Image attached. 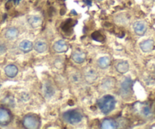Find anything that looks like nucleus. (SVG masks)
<instances>
[{"label":"nucleus","mask_w":155,"mask_h":129,"mask_svg":"<svg viewBox=\"0 0 155 129\" xmlns=\"http://www.w3.org/2000/svg\"><path fill=\"white\" fill-rule=\"evenodd\" d=\"M97 105L101 112L107 115L114 109L116 106V99L112 95H105L98 100Z\"/></svg>","instance_id":"1"},{"label":"nucleus","mask_w":155,"mask_h":129,"mask_svg":"<svg viewBox=\"0 0 155 129\" xmlns=\"http://www.w3.org/2000/svg\"><path fill=\"white\" fill-rule=\"evenodd\" d=\"M62 118L66 123L69 124H78L83 119V115L81 112L77 109H71L64 112Z\"/></svg>","instance_id":"2"},{"label":"nucleus","mask_w":155,"mask_h":129,"mask_svg":"<svg viewBox=\"0 0 155 129\" xmlns=\"http://www.w3.org/2000/svg\"><path fill=\"white\" fill-rule=\"evenodd\" d=\"M23 125L27 129H37L41 126V120L37 115L29 114L24 117Z\"/></svg>","instance_id":"3"},{"label":"nucleus","mask_w":155,"mask_h":129,"mask_svg":"<svg viewBox=\"0 0 155 129\" xmlns=\"http://www.w3.org/2000/svg\"><path fill=\"white\" fill-rule=\"evenodd\" d=\"M132 79L129 77L125 78L122 81L120 87V93L123 97L126 98L130 96L131 92H132Z\"/></svg>","instance_id":"4"},{"label":"nucleus","mask_w":155,"mask_h":129,"mask_svg":"<svg viewBox=\"0 0 155 129\" xmlns=\"http://www.w3.org/2000/svg\"><path fill=\"white\" fill-rule=\"evenodd\" d=\"M12 114L8 109L0 107V125L5 126L9 124L12 121Z\"/></svg>","instance_id":"5"},{"label":"nucleus","mask_w":155,"mask_h":129,"mask_svg":"<svg viewBox=\"0 0 155 129\" xmlns=\"http://www.w3.org/2000/svg\"><path fill=\"white\" fill-rule=\"evenodd\" d=\"M116 84V80L112 77H107L104 78L101 84V88L102 90H110L115 87Z\"/></svg>","instance_id":"6"},{"label":"nucleus","mask_w":155,"mask_h":129,"mask_svg":"<svg viewBox=\"0 0 155 129\" xmlns=\"http://www.w3.org/2000/svg\"><path fill=\"white\" fill-rule=\"evenodd\" d=\"M53 50L57 53H63L68 51V45L65 40H57L53 44Z\"/></svg>","instance_id":"7"},{"label":"nucleus","mask_w":155,"mask_h":129,"mask_svg":"<svg viewBox=\"0 0 155 129\" xmlns=\"http://www.w3.org/2000/svg\"><path fill=\"white\" fill-rule=\"evenodd\" d=\"M133 29L135 33L138 36H142L145 34L146 31H147V24L144 23V21H139L135 22L133 25Z\"/></svg>","instance_id":"8"},{"label":"nucleus","mask_w":155,"mask_h":129,"mask_svg":"<svg viewBox=\"0 0 155 129\" xmlns=\"http://www.w3.org/2000/svg\"><path fill=\"white\" fill-rule=\"evenodd\" d=\"M98 78V73L95 69H89L84 75V79L88 84H94Z\"/></svg>","instance_id":"9"},{"label":"nucleus","mask_w":155,"mask_h":129,"mask_svg":"<svg viewBox=\"0 0 155 129\" xmlns=\"http://www.w3.org/2000/svg\"><path fill=\"white\" fill-rule=\"evenodd\" d=\"M71 59L75 63L82 64L86 59V54L80 50H77L73 52L71 55Z\"/></svg>","instance_id":"10"},{"label":"nucleus","mask_w":155,"mask_h":129,"mask_svg":"<svg viewBox=\"0 0 155 129\" xmlns=\"http://www.w3.org/2000/svg\"><path fill=\"white\" fill-rule=\"evenodd\" d=\"M43 91H44V96H45L47 99H50L52 98L55 94V90L54 87H53V84L50 82H46L44 84V87H43Z\"/></svg>","instance_id":"11"},{"label":"nucleus","mask_w":155,"mask_h":129,"mask_svg":"<svg viewBox=\"0 0 155 129\" xmlns=\"http://www.w3.org/2000/svg\"><path fill=\"white\" fill-rule=\"evenodd\" d=\"M34 48L37 53H44L48 50V44L46 41L39 40L36 41L35 44H34Z\"/></svg>","instance_id":"12"},{"label":"nucleus","mask_w":155,"mask_h":129,"mask_svg":"<svg viewBox=\"0 0 155 129\" xmlns=\"http://www.w3.org/2000/svg\"><path fill=\"white\" fill-rule=\"evenodd\" d=\"M28 22L33 28H37L42 24V18L39 15H31L28 17Z\"/></svg>","instance_id":"13"},{"label":"nucleus","mask_w":155,"mask_h":129,"mask_svg":"<svg viewBox=\"0 0 155 129\" xmlns=\"http://www.w3.org/2000/svg\"><path fill=\"white\" fill-rule=\"evenodd\" d=\"M101 127L103 129H116L118 127V123L112 118H106L101 123Z\"/></svg>","instance_id":"14"},{"label":"nucleus","mask_w":155,"mask_h":129,"mask_svg":"<svg viewBox=\"0 0 155 129\" xmlns=\"http://www.w3.org/2000/svg\"><path fill=\"white\" fill-rule=\"evenodd\" d=\"M5 71V74L7 77L10 78H13L16 77V75L18 73V69L16 66L15 65H8L4 69Z\"/></svg>","instance_id":"15"},{"label":"nucleus","mask_w":155,"mask_h":129,"mask_svg":"<svg viewBox=\"0 0 155 129\" xmlns=\"http://www.w3.org/2000/svg\"><path fill=\"white\" fill-rule=\"evenodd\" d=\"M153 47H154V43L152 40H146L142 41L140 44V48L144 53H149L153 50Z\"/></svg>","instance_id":"16"},{"label":"nucleus","mask_w":155,"mask_h":129,"mask_svg":"<svg viewBox=\"0 0 155 129\" xmlns=\"http://www.w3.org/2000/svg\"><path fill=\"white\" fill-rule=\"evenodd\" d=\"M116 69L120 74L126 73L129 69V62L124 60L119 61L116 65Z\"/></svg>","instance_id":"17"},{"label":"nucleus","mask_w":155,"mask_h":129,"mask_svg":"<svg viewBox=\"0 0 155 129\" xmlns=\"http://www.w3.org/2000/svg\"><path fill=\"white\" fill-rule=\"evenodd\" d=\"M19 49L23 53H28L34 49V44H33V43L31 41L28 40H25L21 41L20 43V44H19Z\"/></svg>","instance_id":"18"},{"label":"nucleus","mask_w":155,"mask_h":129,"mask_svg":"<svg viewBox=\"0 0 155 129\" xmlns=\"http://www.w3.org/2000/svg\"><path fill=\"white\" fill-rule=\"evenodd\" d=\"M18 30L15 27H10L5 31V37L8 40H14L18 36Z\"/></svg>","instance_id":"19"},{"label":"nucleus","mask_w":155,"mask_h":129,"mask_svg":"<svg viewBox=\"0 0 155 129\" xmlns=\"http://www.w3.org/2000/svg\"><path fill=\"white\" fill-rule=\"evenodd\" d=\"M110 62H111V60H110V57H108V56H103V57H101L97 60V66L101 69H105L110 66Z\"/></svg>","instance_id":"20"},{"label":"nucleus","mask_w":155,"mask_h":129,"mask_svg":"<svg viewBox=\"0 0 155 129\" xmlns=\"http://www.w3.org/2000/svg\"><path fill=\"white\" fill-rule=\"evenodd\" d=\"M81 75L78 72V73L71 74V76H70V80L74 84H79L80 81H81Z\"/></svg>","instance_id":"21"},{"label":"nucleus","mask_w":155,"mask_h":129,"mask_svg":"<svg viewBox=\"0 0 155 129\" xmlns=\"http://www.w3.org/2000/svg\"><path fill=\"white\" fill-rule=\"evenodd\" d=\"M92 38H93L94 40L100 41V42H102L104 40V37H103V35L101 34H100L98 31H96V32L93 33V34H92Z\"/></svg>","instance_id":"22"},{"label":"nucleus","mask_w":155,"mask_h":129,"mask_svg":"<svg viewBox=\"0 0 155 129\" xmlns=\"http://www.w3.org/2000/svg\"><path fill=\"white\" fill-rule=\"evenodd\" d=\"M141 113H142L144 116H149V115H150V113H151L150 107L147 106H143L142 110H141Z\"/></svg>","instance_id":"23"},{"label":"nucleus","mask_w":155,"mask_h":129,"mask_svg":"<svg viewBox=\"0 0 155 129\" xmlns=\"http://www.w3.org/2000/svg\"><path fill=\"white\" fill-rule=\"evenodd\" d=\"M6 50L7 48L6 47H5V45H4V44H0V56H1V55H3L4 53H5Z\"/></svg>","instance_id":"24"},{"label":"nucleus","mask_w":155,"mask_h":129,"mask_svg":"<svg viewBox=\"0 0 155 129\" xmlns=\"http://www.w3.org/2000/svg\"><path fill=\"white\" fill-rule=\"evenodd\" d=\"M83 1H84V3L87 5H88V6H91V5L92 0H83Z\"/></svg>","instance_id":"25"},{"label":"nucleus","mask_w":155,"mask_h":129,"mask_svg":"<svg viewBox=\"0 0 155 129\" xmlns=\"http://www.w3.org/2000/svg\"><path fill=\"white\" fill-rule=\"evenodd\" d=\"M13 1H14V2L15 4H18L19 2H20L21 0H13Z\"/></svg>","instance_id":"26"},{"label":"nucleus","mask_w":155,"mask_h":129,"mask_svg":"<svg viewBox=\"0 0 155 129\" xmlns=\"http://www.w3.org/2000/svg\"><path fill=\"white\" fill-rule=\"evenodd\" d=\"M71 12H72L74 15H76V12L74 11V10H72V11H71Z\"/></svg>","instance_id":"27"},{"label":"nucleus","mask_w":155,"mask_h":129,"mask_svg":"<svg viewBox=\"0 0 155 129\" xmlns=\"http://www.w3.org/2000/svg\"><path fill=\"white\" fill-rule=\"evenodd\" d=\"M154 71H155V66H154Z\"/></svg>","instance_id":"28"}]
</instances>
